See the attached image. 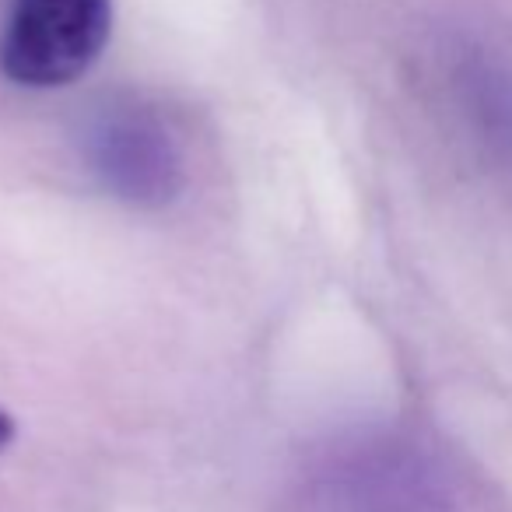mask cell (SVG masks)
<instances>
[{"label":"cell","mask_w":512,"mask_h":512,"mask_svg":"<svg viewBox=\"0 0 512 512\" xmlns=\"http://www.w3.org/2000/svg\"><path fill=\"white\" fill-rule=\"evenodd\" d=\"M113 0H11L0 32V71L22 88H64L102 57Z\"/></svg>","instance_id":"6da1fadb"},{"label":"cell","mask_w":512,"mask_h":512,"mask_svg":"<svg viewBox=\"0 0 512 512\" xmlns=\"http://www.w3.org/2000/svg\"><path fill=\"white\" fill-rule=\"evenodd\" d=\"M85 162L109 197L130 207H165L183 193L186 162L176 134L141 102H109L88 120Z\"/></svg>","instance_id":"7a4b0ae2"},{"label":"cell","mask_w":512,"mask_h":512,"mask_svg":"<svg viewBox=\"0 0 512 512\" xmlns=\"http://www.w3.org/2000/svg\"><path fill=\"white\" fill-rule=\"evenodd\" d=\"M330 512H453V505L421 456L376 449L330 484Z\"/></svg>","instance_id":"3957f363"},{"label":"cell","mask_w":512,"mask_h":512,"mask_svg":"<svg viewBox=\"0 0 512 512\" xmlns=\"http://www.w3.org/2000/svg\"><path fill=\"white\" fill-rule=\"evenodd\" d=\"M470 113L491 151L512 162V74L498 64H474L467 78Z\"/></svg>","instance_id":"277c9868"},{"label":"cell","mask_w":512,"mask_h":512,"mask_svg":"<svg viewBox=\"0 0 512 512\" xmlns=\"http://www.w3.org/2000/svg\"><path fill=\"white\" fill-rule=\"evenodd\" d=\"M11 435H15V421H11V414L4 411V407H0V449L8 446Z\"/></svg>","instance_id":"5b68a950"}]
</instances>
